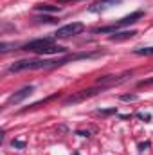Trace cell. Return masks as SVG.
<instances>
[{
  "mask_svg": "<svg viewBox=\"0 0 153 155\" xmlns=\"http://www.w3.org/2000/svg\"><path fill=\"white\" fill-rule=\"evenodd\" d=\"M85 29V25L81 22H72V24H67L63 27H60L56 31V38H69V36H74V35H79L81 31Z\"/></svg>",
  "mask_w": 153,
  "mask_h": 155,
  "instance_id": "277c9868",
  "label": "cell"
},
{
  "mask_svg": "<svg viewBox=\"0 0 153 155\" xmlns=\"http://www.w3.org/2000/svg\"><path fill=\"white\" fill-rule=\"evenodd\" d=\"M63 2H74V0H60V4H63Z\"/></svg>",
  "mask_w": 153,
  "mask_h": 155,
  "instance_id": "ac0fdd59",
  "label": "cell"
},
{
  "mask_svg": "<svg viewBox=\"0 0 153 155\" xmlns=\"http://www.w3.org/2000/svg\"><path fill=\"white\" fill-rule=\"evenodd\" d=\"M115 112H117L115 108H105V110L99 108V110H97V114H101V116H112V114H115Z\"/></svg>",
  "mask_w": 153,
  "mask_h": 155,
  "instance_id": "8fae6325",
  "label": "cell"
},
{
  "mask_svg": "<svg viewBox=\"0 0 153 155\" xmlns=\"http://www.w3.org/2000/svg\"><path fill=\"white\" fill-rule=\"evenodd\" d=\"M139 85L142 87V85H153V78H150V79H142V81H139Z\"/></svg>",
  "mask_w": 153,
  "mask_h": 155,
  "instance_id": "9a60e30c",
  "label": "cell"
},
{
  "mask_svg": "<svg viewBox=\"0 0 153 155\" xmlns=\"http://www.w3.org/2000/svg\"><path fill=\"white\" fill-rule=\"evenodd\" d=\"M139 148H141V152H144L146 148H150V143H141V144H139Z\"/></svg>",
  "mask_w": 153,
  "mask_h": 155,
  "instance_id": "2e32d148",
  "label": "cell"
},
{
  "mask_svg": "<svg viewBox=\"0 0 153 155\" xmlns=\"http://www.w3.org/2000/svg\"><path fill=\"white\" fill-rule=\"evenodd\" d=\"M33 90H34V87L33 85H29V87H24L22 90H18V92H15L9 99H7V107H11V105H18V103H22L25 97H29L31 94H33Z\"/></svg>",
  "mask_w": 153,
  "mask_h": 155,
  "instance_id": "8992f818",
  "label": "cell"
},
{
  "mask_svg": "<svg viewBox=\"0 0 153 155\" xmlns=\"http://www.w3.org/2000/svg\"><path fill=\"white\" fill-rule=\"evenodd\" d=\"M106 87L105 85H101V87H94V88H86V90H81V92H77L74 96H70V97H67L65 99V105H70V103H79V101H83V99H88V97H92V96H96V94H99L101 90H105Z\"/></svg>",
  "mask_w": 153,
  "mask_h": 155,
  "instance_id": "3957f363",
  "label": "cell"
},
{
  "mask_svg": "<svg viewBox=\"0 0 153 155\" xmlns=\"http://www.w3.org/2000/svg\"><path fill=\"white\" fill-rule=\"evenodd\" d=\"M133 52H135V54H139V56H150V54H153V47H146V49H135Z\"/></svg>",
  "mask_w": 153,
  "mask_h": 155,
  "instance_id": "30bf717a",
  "label": "cell"
},
{
  "mask_svg": "<svg viewBox=\"0 0 153 155\" xmlns=\"http://www.w3.org/2000/svg\"><path fill=\"white\" fill-rule=\"evenodd\" d=\"M142 11H135V13H132V15H128V16H124V18H121L117 24L114 25H108V27H99V29H96V33H114L117 29H121V27H124V25H130V24H135L139 18H142Z\"/></svg>",
  "mask_w": 153,
  "mask_h": 155,
  "instance_id": "7a4b0ae2",
  "label": "cell"
},
{
  "mask_svg": "<svg viewBox=\"0 0 153 155\" xmlns=\"http://www.w3.org/2000/svg\"><path fill=\"white\" fill-rule=\"evenodd\" d=\"M11 144H13V148H25V143H24V141H20V139H15Z\"/></svg>",
  "mask_w": 153,
  "mask_h": 155,
  "instance_id": "7c38bea8",
  "label": "cell"
},
{
  "mask_svg": "<svg viewBox=\"0 0 153 155\" xmlns=\"http://www.w3.org/2000/svg\"><path fill=\"white\" fill-rule=\"evenodd\" d=\"M137 33L135 31H122V33H115L114 36H110L112 41H121V40H128V38H133Z\"/></svg>",
  "mask_w": 153,
  "mask_h": 155,
  "instance_id": "52a82bcc",
  "label": "cell"
},
{
  "mask_svg": "<svg viewBox=\"0 0 153 155\" xmlns=\"http://www.w3.org/2000/svg\"><path fill=\"white\" fill-rule=\"evenodd\" d=\"M52 43H54L52 38H38V40H33V41L25 43V45H22V49H24V51H31V52H38V54H41L43 49L49 47V45H52Z\"/></svg>",
  "mask_w": 153,
  "mask_h": 155,
  "instance_id": "5b68a950",
  "label": "cell"
},
{
  "mask_svg": "<svg viewBox=\"0 0 153 155\" xmlns=\"http://www.w3.org/2000/svg\"><path fill=\"white\" fill-rule=\"evenodd\" d=\"M36 11H43V13H56L60 11V5H50V4H38Z\"/></svg>",
  "mask_w": 153,
  "mask_h": 155,
  "instance_id": "ba28073f",
  "label": "cell"
},
{
  "mask_svg": "<svg viewBox=\"0 0 153 155\" xmlns=\"http://www.w3.org/2000/svg\"><path fill=\"white\" fill-rule=\"evenodd\" d=\"M115 2H119V0H103V2H99V4H96L94 7H90V11H101V9L108 7L110 4H115Z\"/></svg>",
  "mask_w": 153,
  "mask_h": 155,
  "instance_id": "9c48e42d",
  "label": "cell"
},
{
  "mask_svg": "<svg viewBox=\"0 0 153 155\" xmlns=\"http://www.w3.org/2000/svg\"><path fill=\"white\" fill-rule=\"evenodd\" d=\"M38 20H41V22H47V24H52V22H56L52 16H41V18H38Z\"/></svg>",
  "mask_w": 153,
  "mask_h": 155,
  "instance_id": "5bb4252c",
  "label": "cell"
},
{
  "mask_svg": "<svg viewBox=\"0 0 153 155\" xmlns=\"http://www.w3.org/2000/svg\"><path fill=\"white\" fill-rule=\"evenodd\" d=\"M121 99H122V101H135L137 96H135V94H126V96H121Z\"/></svg>",
  "mask_w": 153,
  "mask_h": 155,
  "instance_id": "4fadbf2b",
  "label": "cell"
},
{
  "mask_svg": "<svg viewBox=\"0 0 153 155\" xmlns=\"http://www.w3.org/2000/svg\"><path fill=\"white\" fill-rule=\"evenodd\" d=\"M88 56H94V54H81V56H70V58H65V60H20L16 63H13L9 67V72H22V71H36V69H50V67H56V65H63L67 60H72V58H88Z\"/></svg>",
  "mask_w": 153,
  "mask_h": 155,
  "instance_id": "6da1fadb",
  "label": "cell"
},
{
  "mask_svg": "<svg viewBox=\"0 0 153 155\" xmlns=\"http://www.w3.org/2000/svg\"><path fill=\"white\" fill-rule=\"evenodd\" d=\"M139 117H141V119H144V121H150V119H151L150 114H139Z\"/></svg>",
  "mask_w": 153,
  "mask_h": 155,
  "instance_id": "e0dca14e",
  "label": "cell"
}]
</instances>
